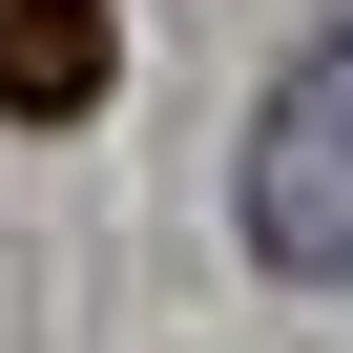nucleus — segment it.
<instances>
[{"mask_svg":"<svg viewBox=\"0 0 353 353\" xmlns=\"http://www.w3.org/2000/svg\"><path fill=\"white\" fill-rule=\"evenodd\" d=\"M250 270H291V291H332L353 270V21H312L291 63H270V104H250Z\"/></svg>","mask_w":353,"mask_h":353,"instance_id":"obj_1","label":"nucleus"},{"mask_svg":"<svg viewBox=\"0 0 353 353\" xmlns=\"http://www.w3.org/2000/svg\"><path fill=\"white\" fill-rule=\"evenodd\" d=\"M104 63H125L104 0H0V125H83V104H104Z\"/></svg>","mask_w":353,"mask_h":353,"instance_id":"obj_2","label":"nucleus"}]
</instances>
